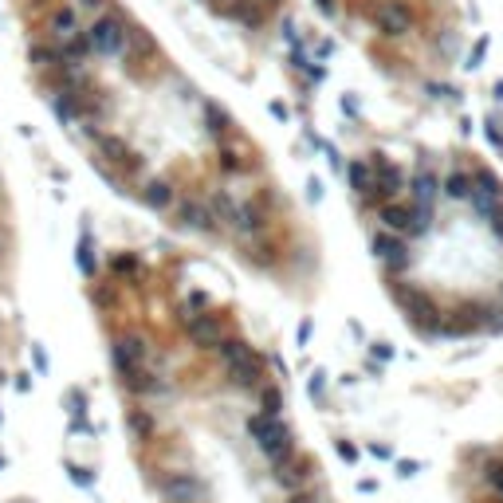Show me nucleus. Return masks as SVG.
Wrapping results in <instances>:
<instances>
[{
	"label": "nucleus",
	"mask_w": 503,
	"mask_h": 503,
	"mask_svg": "<svg viewBox=\"0 0 503 503\" xmlns=\"http://www.w3.org/2000/svg\"><path fill=\"white\" fill-rule=\"evenodd\" d=\"M28 67L95 177L173 236L287 295L323 279L318 232L252 130L114 0H28Z\"/></svg>",
	"instance_id": "nucleus-1"
},
{
	"label": "nucleus",
	"mask_w": 503,
	"mask_h": 503,
	"mask_svg": "<svg viewBox=\"0 0 503 503\" xmlns=\"http://www.w3.org/2000/svg\"><path fill=\"white\" fill-rule=\"evenodd\" d=\"M87 295L149 503H338L279 362L205 271L102 248Z\"/></svg>",
	"instance_id": "nucleus-2"
},
{
	"label": "nucleus",
	"mask_w": 503,
	"mask_h": 503,
	"mask_svg": "<svg viewBox=\"0 0 503 503\" xmlns=\"http://www.w3.org/2000/svg\"><path fill=\"white\" fill-rule=\"evenodd\" d=\"M16 287V213L8 201V185L0 177V315H8Z\"/></svg>",
	"instance_id": "nucleus-5"
},
{
	"label": "nucleus",
	"mask_w": 503,
	"mask_h": 503,
	"mask_svg": "<svg viewBox=\"0 0 503 503\" xmlns=\"http://www.w3.org/2000/svg\"><path fill=\"white\" fill-rule=\"evenodd\" d=\"M346 197L382 295L421 342L503 338V173L472 149L370 146Z\"/></svg>",
	"instance_id": "nucleus-3"
},
{
	"label": "nucleus",
	"mask_w": 503,
	"mask_h": 503,
	"mask_svg": "<svg viewBox=\"0 0 503 503\" xmlns=\"http://www.w3.org/2000/svg\"><path fill=\"white\" fill-rule=\"evenodd\" d=\"M448 480L456 503H503V436L464 444Z\"/></svg>",
	"instance_id": "nucleus-4"
}]
</instances>
